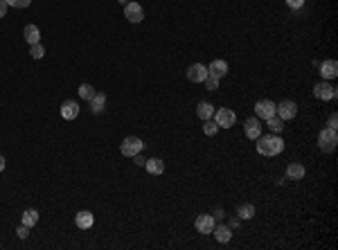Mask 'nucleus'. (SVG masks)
<instances>
[{
    "instance_id": "nucleus-35",
    "label": "nucleus",
    "mask_w": 338,
    "mask_h": 250,
    "mask_svg": "<svg viewBox=\"0 0 338 250\" xmlns=\"http://www.w3.org/2000/svg\"><path fill=\"white\" fill-rule=\"evenodd\" d=\"M230 228H239V219H235V216H233V219H230Z\"/></svg>"
},
{
    "instance_id": "nucleus-8",
    "label": "nucleus",
    "mask_w": 338,
    "mask_h": 250,
    "mask_svg": "<svg viewBox=\"0 0 338 250\" xmlns=\"http://www.w3.org/2000/svg\"><path fill=\"white\" fill-rule=\"evenodd\" d=\"M194 228H196L201 234H212V230H214V216L198 214L196 221H194Z\"/></svg>"
},
{
    "instance_id": "nucleus-15",
    "label": "nucleus",
    "mask_w": 338,
    "mask_h": 250,
    "mask_svg": "<svg viewBox=\"0 0 338 250\" xmlns=\"http://www.w3.org/2000/svg\"><path fill=\"white\" fill-rule=\"evenodd\" d=\"M77 115H79V104L72 101V99L63 101V104H61V117L63 119H75Z\"/></svg>"
},
{
    "instance_id": "nucleus-9",
    "label": "nucleus",
    "mask_w": 338,
    "mask_h": 250,
    "mask_svg": "<svg viewBox=\"0 0 338 250\" xmlns=\"http://www.w3.org/2000/svg\"><path fill=\"white\" fill-rule=\"evenodd\" d=\"M255 115L262 119H268L275 115V104H273L271 99H259L257 104H255Z\"/></svg>"
},
{
    "instance_id": "nucleus-17",
    "label": "nucleus",
    "mask_w": 338,
    "mask_h": 250,
    "mask_svg": "<svg viewBox=\"0 0 338 250\" xmlns=\"http://www.w3.org/2000/svg\"><path fill=\"white\" fill-rule=\"evenodd\" d=\"M286 176H289L291 180H302L304 176H307V169H304V165L300 163H291L286 167Z\"/></svg>"
},
{
    "instance_id": "nucleus-14",
    "label": "nucleus",
    "mask_w": 338,
    "mask_h": 250,
    "mask_svg": "<svg viewBox=\"0 0 338 250\" xmlns=\"http://www.w3.org/2000/svg\"><path fill=\"white\" fill-rule=\"evenodd\" d=\"M320 75H322V79H325V81L336 79V77H338V63L334 61V59H329V61L320 63Z\"/></svg>"
},
{
    "instance_id": "nucleus-34",
    "label": "nucleus",
    "mask_w": 338,
    "mask_h": 250,
    "mask_svg": "<svg viewBox=\"0 0 338 250\" xmlns=\"http://www.w3.org/2000/svg\"><path fill=\"white\" fill-rule=\"evenodd\" d=\"M336 124H338V117H336V113L329 117V129H336Z\"/></svg>"
},
{
    "instance_id": "nucleus-10",
    "label": "nucleus",
    "mask_w": 338,
    "mask_h": 250,
    "mask_svg": "<svg viewBox=\"0 0 338 250\" xmlns=\"http://www.w3.org/2000/svg\"><path fill=\"white\" fill-rule=\"evenodd\" d=\"M207 77V68L203 66V63H192V66L187 68V79L192 83H203Z\"/></svg>"
},
{
    "instance_id": "nucleus-32",
    "label": "nucleus",
    "mask_w": 338,
    "mask_h": 250,
    "mask_svg": "<svg viewBox=\"0 0 338 250\" xmlns=\"http://www.w3.org/2000/svg\"><path fill=\"white\" fill-rule=\"evenodd\" d=\"M7 9H9V5L5 3V0H0V18H5V14H7Z\"/></svg>"
},
{
    "instance_id": "nucleus-18",
    "label": "nucleus",
    "mask_w": 338,
    "mask_h": 250,
    "mask_svg": "<svg viewBox=\"0 0 338 250\" xmlns=\"http://www.w3.org/2000/svg\"><path fill=\"white\" fill-rule=\"evenodd\" d=\"M214 106L210 104V101H198V106H196V115H198V119H203V122H205V119H210L212 115H214Z\"/></svg>"
},
{
    "instance_id": "nucleus-30",
    "label": "nucleus",
    "mask_w": 338,
    "mask_h": 250,
    "mask_svg": "<svg viewBox=\"0 0 338 250\" xmlns=\"http://www.w3.org/2000/svg\"><path fill=\"white\" fill-rule=\"evenodd\" d=\"M16 234L21 239H27V237H30V228H27L25 223H21V225H18V230H16Z\"/></svg>"
},
{
    "instance_id": "nucleus-28",
    "label": "nucleus",
    "mask_w": 338,
    "mask_h": 250,
    "mask_svg": "<svg viewBox=\"0 0 338 250\" xmlns=\"http://www.w3.org/2000/svg\"><path fill=\"white\" fill-rule=\"evenodd\" d=\"M5 3H7L9 7H16V9H25V7H30V3H32V0H5Z\"/></svg>"
},
{
    "instance_id": "nucleus-29",
    "label": "nucleus",
    "mask_w": 338,
    "mask_h": 250,
    "mask_svg": "<svg viewBox=\"0 0 338 250\" xmlns=\"http://www.w3.org/2000/svg\"><path fill=\"white\" fill-rule=\"evenodd\" d=\"M219 81H221V79H216V77L207 75V77H205V81H203V83L207 86V90H216V88H219Z\"/></svg>"
},
{
    "instance_id": "nucleus-23",
    "label": "nucleus",
    "mask_w": 338,
    "mask_h": 250,
    "mask_svg": "<svg viewBox=\"0 0 338 250\" xmlns=\"http://www.w3.org/2000/svg\"><path fill=\"white\" fill-rule=\"evenodd\" d=\"M216 131H219V124L214 122V119H205V122H203V133H205V136H216Z\"/></svg>"
},
{
    "instance_id": "nucleus-19",
    "label": "nucleus",
    "mask_w": 338,
    "mask_h": 250,
    "mask_svg": "<svg viewBox=\"0 0 338 250\" xmlns=\"http://www.w3.org/2000/svg\"><path fill=\"white\" fill-rule=\"evenodd\" d=\"M145 167H147V171H149L151 176H158V174H163V171H165V163L160 158H149L145 163Z\"/></svg>"
},
{
    "instance_id": "nucleus-4",
    "label": "nucleus",
    "mask_w": 338,
    "mask_h": 250,
    "mask_svg": "<svg viewBox=\"0 0 338 250\" xmlns=\"http://www.w3.org/2000/svg\"><path fill=\"white\" fill-rule=\"evenodd\" d=\"M275 115L282 119V122H289V119H293L295 115H298V104L291 101V99L280 101V104H275Z\"/></svg>"
},
{
    "instance_id": "nucleus-26",
    "label": "nucleus",
    "mask_w": 338,
    "mask_h": 250,
    "mask_svg": "<svg viewBox=\"0 0 338 250\" xmlns=\"http://www.w3.org/2000/svg\"><path fill=\"white\" fill-rule=\"evenodd\" d=\"M92 95H95V88H92L90 83H81V86H79V97H81V99L88 101Z\"/></svg>"
},
{
    "instance_id": "nucleus-5",
    "label": "nucleus",
    "mask_w": 338,
    "mask_h": 250,
    "mask_svg": "<svg viewBox=\"0 0 338 250\" xmlns=\"http://www.w3.org/2000/svg\"><path fill=\"white\" fill-rule=\"evenodd\" d=\"M313 95L318 97L320 101H331V99H336V95H338V90H336V86H331L329 81H318L316 86H313Z\"/></svg>"
},
{
    "instance_id": "nucleus-12",
    "label": "nucleus",
    "mask_w": 338,
    "mask_h": 250,
    "mask_svg": "<svg viewBox=\"0 0 338 250\" xmlns=\"http://www.w3.org/2000/svg\"><path fill=\"white\" fill-rule=\"evenodd\" d=\"M207 75L216 77V79H223V77L228 75V63H226L223 59H214V61L207 66Z\"/></svg>"
},
{
    "instance_id": "nucleus-1",
    "label": "nucleus",
    "mask_w": 338,
    "mask_h": 250,
    "mask_svg": "<svg viewBox=\"0 0 338 250\" xmlns=\"http://www.w3.org/2000/svg\"><path fill=\"white\" fill-rule=\"evenodd\" d=\"M284 151V140H282L277 133H268V136H259L257 138V154L262 156H280Z\"/></svg>"
},
{
    "instance_id": "nucleus-20",
    "label": "nucleus",
    "mask_w": 338,
    "mask_h": 250,
    "mask_svg": "<svg viewBox=\"0 0 338 250\" xmlns=\"http://www.w3.org/2000/svg\"><path fill=\"white\" fill-rule=\"evenodd\" d=\"M88 101H90L92 113H101V110H104V104H106V95H104V92H95Z\"/></svg>"
},
{
    "instance_id": "nucleus-25",
    "label": "nucleus",
    "mask_w": 338,
    "mask_h": 250,
    "mask_svg": "<svg viewBox=\"0 0 338 250\" xmlns=\"http://www.w3.org/2000/svg\"><path fill=\"white\" fill-rule=\"evenodd\" d=\"M237 216H239V219H253V216H255V207L251 205V203H244V205L239 207Z\"/></svg>"
},
{
    "instance_id": "nucleus-7",
    "label": "nucleus",
    "mask_w": 338,
    "mask_h": 250,
    "mask_svg": "<svg viewBox=\"0 0 338 250\" xmlns=\"http://www.w3.org/2000/svg\"><path fill=\"white\" fill-rule=\"evenodd\" d=\"M124 18H127L129 23H140L142 18H145V9H142V5L127 3V5H124Z\"/></svg>"
},
{
    "instance_id": "nucleus-36",
    "label": "nucleus",
    "mask_w": 338,
    "mask_h": 250,
    "mask_svg": "<svg viewBox=\"0 0 338 250\" xmlns=\"http://www.w3.org/2000/svg\"><path fill=\"white\" fill-rule=\"evenodd\" d=\"M5 165H7V163H5V158H3V156H0V171L5 169Z\"/></svg>"
},
{
    "instance_id": "nucleus-27",
    "label": "nucleus",
    "mask_w": 338,
    "mask_h": 250,
    "mask_svg": "<svg viewBox=\"0 0 338 250\" xmlns=\"http://www.w3.org/2000/svg\"><path fill=\"white\" fill-rule=\"evenodd\" d=\"M30 54L34 59H43L45 57V48L41 43H34V45H30Z\"/></svg>"
},
{
    "instance_id": "nucleus-22",
    "label": "nucleus",
    "mask_w": 338,
    "mask_h": 250,
    "mask_svg": "<svg viewBox=\"0 0 338 250\" xmlns=\"http://www.w3.org/2000/svg\"><path fill=\"white\" fill-rule=\"evenodd\" d=\"M21 221L27 225V228H34V225L39 223V212H36V210H25V212H23V216H21Z\"/></svg>"
},
{
    "instance_id": "nucleus-3",
    "label": "nucleus",
    "mask_w": 338,
    "mask_h": 250,
    "mask_svg": "<svg viewBox=\"0 0 338 250\" xmlns=\"http://www.w3.org/2000/svg\"><path fill=\"white\" fill-rule=\"evenodd\" d=\"M142 149H145V142L140 140V138L136 136H129L124 138L122 147H120V151H122V156H127V158H133L136 154H142Z\"/></svg>"
},
{
    "instance_id": "nucleus-11",
    "label": "nucleus",
    "mask_w": 338,
    "mask_h": 250,
    "mask_svg": "<svg viewBox=\"0 0 338 250\" xmlns=\"http://www.w3.org/2000/svg\"><path fill=\"white\" fill-rule=\"evenodd\" d=\"M244 133H246L248 140H257V138L262 136V124H259V119L248 117L246 122H244Z\"/></svg>"
},
{
    "instance_id": "nucleus-21",
    "label": "nucleus",
    "mask_w": 338,
    "mask_h": 250,
    "mask_svg": "<svg viewBox=\"0 0 338 250\" xmlns=\"http://www.w3.org/2000/svg\"><path fill=\"white\" fill-rule=\"evenodd\" d=\"M23 34H25V41H27L30 45L41 43V32H39V27H36V25H27Z\"/></svg>"
},
{
    "instance_id": "nucleus-31",
    "label": "nucleus",
    "mask_w": 338,
    "mask_h": 250,
    "mask_svg": "<svg viewBox=\"0 0 338 250\" xmlns=\"http://www.w3.org/2000/svg\"><path fill=\"white\" fill-rule=\"evenodd\" d=\"M304 3H307V0H286V5H289L291 9H300V7H304Z\"/></svg>"
},
{
    "instance_id": "nucleus-6",
    "label": "nucleus",
    "mask_w": 338,
    "mask_h": 250,
    "mask_svg": "<svg viewBox=\"0 0 338 250\" xmlns=\"http://www.w3.org/2000/svg\"><path fill=\"white\" fill-rule=\"evenodd\" d=\"M214 122L219 124V129H230V127H235V122H237V115H235V110H230V108H219V110H214Z\"/></svg>"
},
{
    "instance_id": "nucleus-24",
    "label": "nucleus",
    "mask_w": 338,
    "mask_h": 250,
    "mask_svg": "<svg viewBox=\"0 0 338 250\" xmlns=\"http://www.w3.org/2000/svg\"><path fill=\"white\" fill-rule=\"evenodd\" d=\"M266 122H268V129H271L273 133H282V129H284V122H282V119L277 117V115H273V117H268Z\"/></svg>"
},
{
    "instance_id": "nucleus-2",
    "label": "nucleus",
    "mask_w": 338,
    "mask_h": 250,
    "mask_svg": "<svg viewBox=\"0 0 338 250\" xmlns=\"http://www.w3.org/2000/svg\"><path fill=\"white\" fill-rule=\"evenodd\" d=\"M338 145V136H336V129H322L320 133H318V147H320L325 154H331V151L336 149Z\"/></svg>"
},
{
    "instance_id": "nucleus-33",
    "label": "nucleus",
    "mask_w": 338,
    "mask_h": 250,
    "mask_svg": "<svg viewBox=\"0 0 338 250\" xmlns=\"http://www.w3.org/2000/svg\"><path fill=\"white\" fill-rule=\"evenodd\" d=\"M133 163H136V165H140V167H145V163H147V160L142 158L140 154H136V156H133Z\"/></svg>"
},
{
    "instance_id": "nucleus-16",
    "label": "nucleus",
    "mask_w": 338,
    "mask_h": 250,
    "mask_svg": "<svg viewBox=\"0 0 338 250\" xmlns=\"http://www.w3.org/2000/svg\"><path fill=\"white\" fill-rule=\"evenodd\" d=\"M214 237H216V241L219 243H228L230 239H233V228L230 225H214Z\"/></svg>"
},
{
    "instance_id": "nucleus-13",
    "label": "nucleus",
    "mask_w": 338,
    "mask_h": 250,
    "mask_svg": "<svg viewBox=\"0 0 338 250\" xmlns=\"http://www.w3.org/2000/svg\"><path fill=\"white\" fill-rule=\"evenodd\" d=\"M75 223H77V228H81V230H90L92 223H95V216H92V212L81 210V212H77Z\"/></svg>"
}]
</instances>
